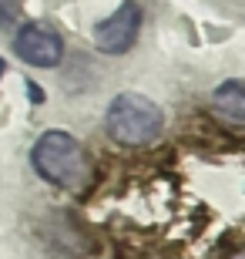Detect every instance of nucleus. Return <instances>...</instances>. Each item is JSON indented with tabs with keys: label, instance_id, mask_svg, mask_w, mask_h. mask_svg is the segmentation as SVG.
<instances>
[{
	"label": "nucleus",
	"instance_id": "1",
	"mask_svg": "<svg viewBox=\"0 0 245 259\" xmlns=\"http://www.w3.org/2000/svg\"><path fill=\"white\" fill-rule=\"evenodd\" d=\"M30 165L44 182L67 189V192H81L87 185V175H91V165H87L81 142L74 135L61 132V128H51L37 138L34 152H30Z\"/></svg>",
	"mask_w": 245,
	"mask_h": 259
},
{
	"label": "nucleus",
	"instance_id": "3",
	"mask_svg": "<svg viewBox=\"0 0 245 259\" xmlns=\"http://www.w3.org/2000/svg\"><path fill=\"white\" fill-rule=\"evenodd\" d=\"M138 30H141V7H138V0H124L111 17L97 20L94 48L101 54H114V58L128 54L134 48V40H138Z\"/></svg>",
	"mask_w": 245,
	"mask_h": 259
},
{
	"label": "nucleus",
	"instance_id": "7",
	"mask_svg": "<svg viewBox=\"0 0 245 259\" xmlns=\"http://www.w3.org/2000/svg\"><path fill=\"white\" fill-rule=\"evenodd\" d=\"M0 77H4V58H0Z\"/></svg>",
	"mask_w": 245,
	"mask_h": 259
},
{
	"label": "nucleus",
	"instance_id": "4",
	"mask_svg": "<svg viewBox=\"0 0 245 259\" xmlns=\"http://www.w3.org/2000/svg\"><path fill=\"white\" fill-rule=\"evenodd\" d=\"M14 54L34 67H57L64 58V40L57 30L44 27V24H27L14 37Z\"/></svg>",
	"mask_w": 245,
	"mask_h": 259
},
{
	"label": "nucleus",
	"instance_id": "5",
	"mask_svg": "<svg viewBox=\"0 0 245 259\" xmlns=\"http://www.w3.org/2000/svg\"><path fill=\"white\" fill-rule=\"evenodd\" d=\"M212 101H215V108L228 118V121H242L245 118V88H242L238 77H228L225 84L215 91Z\"/></svg>",
	"mask_w": 245,
	"mask_h": 259
},
{
	"label": "nucleus",
	"instance_id": "2",
	"mask_svg": "<svg viewBox=\"0 0 245 259\" xmlns=\"http://www.w3.org/2000/svg\"><path fill=\"white\" fill-rule=\"evenodd\" d=\"M104 125L111 132L114 142L121 145H148L155 135L165 125V115L161 108L151 101V98L138 95V91H121L108 105V115H104Z\"/></svg>",
	"mask_w": 245,
	"mask_h": 259
},
{
	"label": "nucleus",
	"instance_id": "6",
	"mask_svg": "<svg viewBox=\"0 0 245 259\" xmlns=\"http://www.w3.org/2000/svg\"><path fill=\"white\" fill-rule=\"evenodd\" d=\"M27 95L34 98V101H44V91H40L37 84H27Z\"/></svg>",
	"mask_w": 245,
	"mask_h": 259
}]
</instances>
